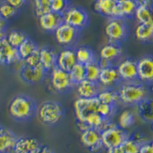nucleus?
<instances>
[{"label": "nucleus", "mask_w": 153, "mask_h": 153, "mask_svg": "<svg viewBox=\"0 0 153 153\" xmlns=\"http://www.w3.org/2000/svg\"><path fill=\"white\" fill-rule=\"evenodd\" d=\"M36 101L26 94H19L11 100L9 113L13 120L19 122L29 121L37 113Z\"/></svg>", "instance_id": "nucleus-1"}, {"label": "nucleus", "mask_w": 153, "mask_h": 153, "mask_svg": "<svg viewBox=\"0 0 153 153\" xmlns=\"http://www.w3.org/2000/svg\"><path fill=\"white\" fill-rule=\"evenodd\" d=\"M120 102L126 106H137L148 98L149 89L146 84L139 80L123 82L118 91Z\"/></svg>", "instance_id": "nucleus-2"}, {"label": "nucleus", "mask_w": 153, "mask_h": 153, "mask_svg": "<svg viewBox=\"0 0 153 153\" xmlns=\"http://www.w3.org/2000/svg\"><path fill=\"white\" fill-rule=\"evenodd\" d=\"M65 110L61 103L48 100L42 103L37 109L36 115L41 123L46 126L57 125L65 117Z\"/></svg>", "instance_id": "nucleus-3"}, {"label": "nucleus", "mask_w": 153, "mask_h": 153, "mask_svg": "<svg viewBox=\"0 0 153 153\" xmlns=\"http://www.w3.org/2000/svg\"><path fill=\"white\" fill-rule=\"evenodd\" d=\"M100 135L103 147L106 149L121 146L129 137L126 131L112 122L109 123L107 126L100 132Z\"/></svg>", "instance_id": "nucleus-4"}, {"label": "nucleus", "mask_w": 153, "mask_h": 153, "mask_svg": "<svg viewBox=\"0 0 153 153\" xmlns=\"http://www.w3.org/2000/svg\"><path fill=\"white\" fill-rule=\"evenodd\" d=\"M104 31L109 42L120 45L126 39L129 34V28L125 19L118 18L109 19Z\"/></svg>", "instance_id": "nucleus-5"}, {"label": "nucleus", "mask_w": 153, "mask_h": 153, "mask_svg": "<svg viewBox=\"0 0 153 153\" xmlns=\"http://www.w3.org/2000/svg\"><path fill=\"white\" fill-rule=\"evenodd\" d=\"M62 16L64 22L80 31L84 29L90 22L88 12L77 6H70Z\"/></svg>", "instance_id": "nucleus-6"}, {"label": "nucleus", "mask_w": 153, "mask_h": 153, "mask_svg": "<svg viewBox=\"0 0 153 153\" xmlns=\"http://www.w3.org/2000/svg\"><path fill=\"white\" fill-rule=\"evenodd\" d=\"M54 38L59 45L67 48H74L79 41L80 31L64 22L54 32Z\"/></svg>", "instance_id": "nucleus-7"}, {"label": "nucleus", "mask_w": 153, "mask_h": 153, "mask_svg": "<svg viewBox=\"0 0 153 153\" xmlns=\"http://www.w3.org/2000/svg\"><path fill=\"white\" fill-rule=\"evenodd\" d=\"M50 73L51 87L59 94H67L73 89L74 86L69 72L65 71L59 68H54Z\"/></svg>", "instance_id": "nucleus-8"}, {"label": "nucleus", "mask_w": 153, "mask_h": 153, "mask_svg": "<svg viewBox=\"0 0 153 153\" xmlns=\"http://www.w3.org/2000/svg\"><path fill=\"white\" fill-rule=\"evenodd\" d=\"M99 104L100 101L98 100L97 97L90 99L79 97L76 99L74 103V110L76 121L84 123L90 115L97 113Z\"/></svg>", "instance_id": "nucleus-9"}, {"label": "nucleus", "mask_w": 153, "mask_h": 153, "mask_svg": "<svg viewBox=\"0 0 153 153\" xmlns=\"http://www.w3.org/2000/svg\"><path fill=\"white\" fill-rule=\"evenodd\" d=\"M138 80L143 84H153V56L146 55L137 61Z\"/></svg>", "instance_id": "nucleus-10"}, {"label": "nucleus", "mask_w": 153, "mask_h": 153, "mask_svg": "<svg viewBox=\"0 0 153 153\" xmlns=\"http://www.w3.org/2000/svg\"><path fill=\"white\" fill-rule=\"evenodd\" d=\"M122 82H132L138 80L137 61L132 58H126L117 66Z\"/></svg>", "instance_id": "nucleus-11"}, {"label": "nucleus", "mask_w": 153, "mask_h": 153, "mask_svg": "<svg viewBox=\"0 0 153 153\" xmlns=\"http://www.w3.org/2000/svg\"><path fill=\"white\" fill-rule=\"evenodd\" d=\"M48 72L41 65L35 67L25 65L20 71V77L24 82L29 84H37L43 81L47 76Z\"/></svg>", "instance_id": "nucleus-12"}, {"label": "nucleus", "mask_w": 153, "mask_h": 153, "mask_svg": "<svg viewBox=\"0 0 153 153\" xmlns=\"http://www.w3.org/2000/svg\"><path fill=\"white\" fill-rule=\"evenodd\" d=\"M80 142L83 146L93 152H97L104 148L102 143L100 132L97 129L90 128L81 132Z\"/></svg>", "instance_id": "nucleus-13"}, {"label": "nucleus", "mask_w": 153, "mask_h": 153, "mask_svg": "<svg viewBox=\"0 0 153 153\" xmlns=\"http://www.w3.org/2000/svg\"><path fill=\"white\" fill-rule=\"evenodd\" d=\"M38 22L43 31L48 33H54L57 28L64 23L62 15L50 11L38 17Z\"/></svg>", "instance_id": "nucleus-14"}, {"label": "nucleus", "mask_w": 153, "mask_h": 153, "mask_svg": "<svg viewBox=\"0 0 153 153\" xmlns=\"http://www.w3.org/2000/svg\"><path fill=\"white\" fill-rule=\"evenodd\" d=\"M122 83L119 75L117 66H112L104 69H101L100 74L98 80V84L103 89L114 88L118 84Z\"/></svg>", "instance_id": "nucleus-15"}, {"label": "nucleus", "mask_w": 153, "mask_h": 153, "mask_svg": "<svg viewBox=\"0 0 153 153\" xmlns=\"http://www.w3.org/2000/svg\"><path fill=\"white\" fill-rule=\"evenodd\" d=\"M20 59L17 48L12 47L6 38L0 40V65H14Z\"/></svg>", "instance_id": "nucleus-16"}, {"label": "nucleus", "mask_w": 153, "mask_h": 153, "mask_svg": "<svg viewBox=\"0 0 153 153\" xmlns=\"http://www.w3.org/2000/svg\"><path fill=\"white\" fill-rule=\"evenodd\" d=\"M76 63V53L74 48L63 49L57 54V67L65 71L69 72Z\"/></svg>", "instance_id": "nucleus-17"}, {"label": "nucleus", "mask_w": 153, "mask_h": 153, "mask_svg": "<svg viewBox=\"0 0 153 153\" xmlns=\"http://www.w3.org/2000/svg\"><path fill=\"white\" fill-rule=\"evenodd\" d=\"M40 65L48 73L57 67V54L52 48L45 46L38 49Z\"/></svg>", "instance_id": "nucleus-18"}, {"label": "nucleus", "mask_w": 153, "mask_h": 153, "mask_svg": "<svg viewBox=\"0 0 153 153\" xmlns=\"http://www.w3.org/2000/svg\"><path fill=\"white\" fill-rule=\"evenodd\" d=\"M40 145L35 138L28 136L18 137L12 152L13 153H31Z\"/></svg>", "instance_id": "nucleus-19"}, {"label": "nucleus", "mask_w": 153, "mask_h": 153, "mask_svg": "<svg viewBox=\"0 0 153 153\" xmlns=\"http://www.w3.org/2000/svg\"><path fill=\"white\" fill-rule=\"evenodd\" d=\"M100 86L98 82L91 81L85 79L76 85V91L79 97L90 99L97 97L100 91Z\"/></svg>", "instance_id": "nucleus-20"}, {"label": "nucleus", "mask_w": 153, "mask_h": 153, "mask_svg": "<svg viewBox=\"0 0 153 153\" xmlns=\"http://www.w3.org/2000/svg\"><path fill=\"white\" fill-rule=\"evenodd\" d=\"M17 138L11 129L0 126V153L12 152Z\"/></svg>", "instance_id": "nucleus-21"}, {"label": "nucleus", "mask_w": 153, "mask_h": 153, "mask_svg": "<svg viewBox=\"0 0 153 153\" xmlns=\"http://www.w3.org/2000/svg\"><path fill=\"white\" fill-rule=\"evenodd\" d=\"M137 6L136 0H124L119 2L117 4L114 18L125 19L132 17Z\"/></svg>", "instance_id": "nucleus-22"}, {"label": "nucleus", "mask_w": 153, "mask_h": 153, "mask_svg": "<svg viewBox=\"0 0 153 153\" xmlns=\"http://www.w3.org/2000/svg\"><path fill=\"white\" fill-rule=\"evenodd\" d=\"M123 52V50L121 45L109 42L103 45L100 51V58L108 60L113 63L120 58Z\"/></svg>", "instance_id": "nucleus-23"}, {"label": "nucleus", "mask_w": 153, "mask_h": 153, "mask_svg": "<svg viewBox=\"0 0 153 153\" xmlns=\"http://www.w3.org/2000/svg\"><path fill=\"white\" fill-rule=\"evenodd\" d=\"M117 2L114 0H96L94 2V9L101 16L109 19L114 18Z\"/></svg>", "instance_id": "nucleus-24"}, {"label": "nucleus", "mask_w": 153, "mask_h": 153, "mask_svg": "<svg viewBox=\"0 0 153 153\" xmlns=\"http://www.w3.org/2000/svg\"><path fill=\"white\" fill-rule=\"evenodd\" d=\"M76 57L77 63L87 65L91 63L97 61L94 51L88 46H80L75 49Z\"/></svg>", "instance_id": "nucleus-25"}, {"label": "nucleus", "mask_w": 153, "mask_h": 153, "mask_svg": "<svg viewBox=\"0 0 153 153\" xmlns=\"http://www.w3.org/2000/svg\"><path fill=\"white\" fill-rule=\"evenodd\" d=\"M134 35L138 41L141 42H149L153 38V21L139 24L135 28Z\"/></svg>", "instance_id": "nucleus-26"}, {"label": "nucleus", "mask_w": 153, "mask_h": 153, "mask_svg": "<svg viewBox=\"0 0 153 153\" xmlns=\"http://www.w3.org/2000/svg\"><path fill=\"white\" fill-rule=\"evenodd\" d=\"M138 106V113L139 117L146 122L153 123V99L146 98L141 102Z\"/></svg>", "instance_id": "nucleus-27"}, {"label": "nucleus", "mask_w": 153, "mask_h": 153, "mask_svg": "<svg viewBox=\"0 0 153 153\" xmlns=\"http://www.w3.org/2000/svg\"><path fill=\"white\" fill-rule=\"evenodd\" d=\"M97 97L100 101V103L113 105V106H117V103L120 102L118 91L114 90V88L103 89L102 91H100Z\"/></svg>", "instance_id": "nucleus-28"}, {"label": "nucleus", "mask_w": 153, "mask_h": 153, "mask_svg": "<svg viewBox=\"0 0 153 153\" xmlns=\"http://www.w3.org/2000/svg\"><path fill=\"white\" fill-rule=\"evenodd\" d=\"M38 50L37 44L31 38H28L25 42H23L18 48V52L20 58L25 60V58L35 53Z\"/></svg>", "instance_id": "nucleus-29"}, {"label": "nucleus", "mask_w": 153, "mask_h": 153, "mask_svg": "<svg viewBox=\"0 0 153 153\" xmlns=\"http://www.w3.org/2000/svg\"><path fill=\"white\" fill-rule=\"evenodd\" d=\"M28 36L26 34L19 30H12L7 34L6 40L15 48H19L22 44L27 40Z\"/></svg>", "instance_id": "nucleus-30"}, {"label": "nucleus", "mask_w": 153, "mask_h": 153, "mask_svg": "<svg viewBox=\"0 0 153 153\" xmlns=\"http://www.w3.org/2000/svg\"><path fill=\"white\" fill-rule=\"evenodd\" d=\"M139 24L147 23L153 21V8L146 6H137L134 14Z\"/></svg>", "instance_id": "nucleus-31"}, {"label": "nucleus", "mask_w": 153, "mask_h": 153, "mask_svg": "<svg viewBox=\"0 0 153 153\" xmlns=\"http://www.w3.org/2000/svg\"><path fill=\"white\" fill-rule=\"evenodd\" d=\"M70 76L74 85H77L86 79L85 65L76 63L69 71Z\"/></svg>", "instance_id": "nucleus-32"}, {"label": "nucleus", "mask_w": 153, "mask_h": 153, "mask_svg": "<svg viewBox=\"0 0 153 153\" xmlns=\"http://www.w3.org/2000/svg\"><path fill=\"white\" fill-rule=\"evenodd\" d=\"M135 123V117L134 114L129 110H123L120 113V117L118 118V125L119 127L121 129H129Z\"/></svg>", "instance_id": "nucleus-33"}, {"label": "nucleus", "mask_w": 153, "mask_h": 153, "mask_svg": "<svg viewBox=\"0 0 153 153\" xmlns=\"http://www.w3.org/2000/svg\"><path fill=\"white\" fill-rule=\"evenodd\" d=\"M86 79L94 82H98L101 72V68L99 66L97 61L85 65Z\"/></svg>", "instance_id": "nucleus-34"}, {"label": "nucleus", "mask_w": 153, "mask_h": 153, "mask_svg": "<svg viewBox=\"0 0 153 153\" xmlns=\"http://www.w3.org/2000/svg\"><path fill=\"white\" fill-rule=\"evenodd\" d=\"M18 13V9L12 7L7 2L0 4V19L8 21L16 17Z\"/></svg>", "instance_id": "nucleus-35"}, {"label": "nucleus", "mask_w": 153, "mask_h": 153, "mask_svg": "<svg viewBox=\"0 0 153 153\" xmlns=\"http://www.w3.org/2000/svg\"><path fill=\"white\" fill-rule=\"evenodd\" d=\"M69 0H50L51 11L63 15L70 7Z\"/></svg>", "instance_id": "nucleus-36"}, {"label": "nucleus", "mask_w": 153, "mask_h": 153, "mask_svg": "<svg viewBox=\"0 0 153 153\" xmlns=\"http://www.w3.org/2000/svg\"><path fill=\"white\" fill-rule=\"evenodd\" d=\"M35 12L38 17L50 12V0H33Z\"/></svg>", "instance_id": "nucleus-37"}, {"label": "nucleus", "mask_w": 153, "mask_h": 153, "mask_svg": "<svg viewBox=\"0 0 153 153\" xmlns=\"http://www.w3.org/2000/svg\"><path fill=\"white\" fill-rule=\"evenodd\" d=\"M116 111H117V106L101 103H100L98 106L97 113L103 118L107 119V120L112 118L114 116Z\"/></svg>", "instance_id": "nucleus-38"}, {"label": "nucleus", "mask_w": 153, "mask_h": 153, "mask_svg": "<svg viewBox=\"0 0 153 153\" xmlns=\"http://www.w3.org/2000/svg\"><path fill=\"white\" fill-rule=\"evenodd\" d=\"M141 145L139 144L132 138L129 137L122 145V148L125 153H139Z\"/></svg>", "instance_id": "nucleus-39"}, {"label": "nucleus", "mask_w": 153, "mask_h": 153, "mask_svg": "<svg viewBox=\"0 0 153 153\" xmlns=\"http://www.w3.org/2000/svg\"><path fill=\"white\" fill-rule=\"evenodd\" d=\"M24 61L25 63V65L29 67H35L37 65H40V57H39L38 50L30 56H28Z\"/></svg>", "instance_id": "nucleus-40"}, {"label": "nucleus", "mask_w": 153, "mask_h": 153, "mask_svg": "<svg viewBox=\"0 0 153 153\" xmlns=\"http://www.w3.org/2000/svg\"><path fill=\"white\" fill-rule=\"evenodd\" d=\"M7 21L0 19V40L6 38L7 36Z\"/></svg>", "instance_id": "nucleus-41"}, {"label": "nucleus", "mask_w": 153, "mask_h": 153, "mask_svg": "<svg viewBox=\"0 0 153 153\" xmlns=\"http://www.w3.org/2000/svg\"><path fill=\"white\" fill-rule=\"evenodd\" d=\"M139 153H153V142H147L141 145Z\"/></svg>", "instance_id": "nucleus-42"}, {"label": "nucleus", "mask_w": 153, "mask_h": 153, "mask_svg": "<svg viewBox=\"0 0 153 153\" xmlns=\"http://www.w3.org/2000/svg\"><path fill=\"white\" fill-rule=\"evenodd\" d=\"M5 2H7L8 4L12 5V7H14L15 9H19L25 4L26 0H5Z\"/></svg>", "instance_id": "nucleus-43"}, {"label": "nucleus", "mask_w": 153, "mask_h": 153, "mask_svg": "<svg viewBox=\"0 0 153 153\" xmlns=\"http://www.w3.org/2000/svg\"><path fill=\"white\" fill-rule=\"evenodd\" d=\"M31 153H54V152L48 146L40 145L35 151H33Z\"/></svg>", "instance_id": "nucleus-44"}, {"label": "nucleus", "mask_w": 153, "mask_h": 153, "mask_svg": "<svg viewBox=\"0 0 153 153\" xmlns=\"http://www.w3.org/2000/svg\"><path fill=\"white\" fill-rule=\"evenodd\" d=\"M97 62L99 64V66L100 67L101 69H104L106 68H110V67L115 66L113 65V63L111 61H108V60L103 59V58H100L99 60H97Z\"/></svg>", "instance_id": "nucleus-45"}, {"label": "nucleus", "mask_w": 153, "mask_h": 153, "mask_svg": "<svg viewBox=\"0 0 153 153\" xmlns=\"http://www.w3.org/2000/svg\"><path fill=\"white\" fill-rule=\"evenodd\" d=\"M138 6L153 8V0H136Z\"/></svg>", "instance_id": "nucleus-46"}, {"label": "nucleus", "mask_w": 153, "mask_h": 153, "mask_svg": "<svg viewBox=\"0 0 153 153\" xmlns=\"http://www.w3.org/2000/svg\"><path fill=\"white\" fill-rule=\"evenodd\" d=\"M106 153H125L123 149L122 146H119V147H115V148L107 149Z\"/></svg>", "instance_id": "nucleus-47"}, {"label": "nucleus", "mask_w": 153, "mask_h": 153, "mask_svg": "<svg viewBox=\"0 0 153 153\" xmlns=\"http://www.w3.org/2000/svg\"><path fill=\"white\" fill-rule=\"evenodd\" d=\"M115 2H117V3H119V2H123V1H124V0H114Z\"/></svg>", "instance_id": "nucleus-48"}, {"label": "nucleus", "mask_w": 153, "mask_h": 153, "mask_svg": "<svg viewBox=\"0 0 153 153\" xmlns=\"http://www.w3.org/2000/svg\"><path fill=\"white\" fill-rule=\"evenodd\" d=\"M152 129H153V123H152Z\"/></svg>", "instance_id": "nucleus-49"}, {"label": "nucleus", "mask_w": 153, "mask_h": 153, "mask_svg": "<svg viewBox=\"0 0 153 153\" xmlns=\"http://www.w3.org/2000/svg\"></svg>", "instance_id": "nucleus-50"}]
</instances>
